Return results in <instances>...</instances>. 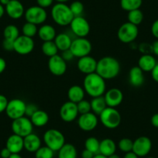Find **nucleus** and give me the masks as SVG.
<instances>
[{
    "label": "nucleus",
    "mask_w": 158,
    "mask_h": 158,
    "mask_svg": "<svg viewBox=\"0 0 158 158\" xmlns=\"http://www.w3.org/2000/svg\"><path fill=\"white\" fill-rule=\"evenodd\" d=\"M95 72L105 80L113 79L120 72V64L113 57H103L97 62Z\"/></svg>",
    "instance_id": "obj_1"
},
{
    "label": "nucleus",
    "mask_w": 158,
    "mask_h": 158,
    "mask_svg": "<svg viewBox=\"0 0 158 158\" xmlns=\"http://www.w3.org/2000/svg\"><path fill=\"white\" fill-rule=\"evenodd\" d=\"M83 89L92 98L102 96L106 92V80L96 72L87 74L83 81Z\"/></svg>",
    "instance_id": "obj_2"
},
{
    "label": "nucleus",
    "mask_w": 158,
    "mask_h": 158,
    "mask_svg": "<svg viewBox=\"0 0 158 158\" xmlns=\"http://www.w3.org/2000/svg\"><path fill=\"white\" fill-rule=\"evenodd\" d=\"M51 14L54 22L60 27L69 26L74 17L70 7L65 3L60 2L53 6Z\"/></svg>",
    "instance_id": "obj_3"
},
{
    "label": "nucleus",
    "mask_w": 158,
    "mask_h": 158,
    "mask_svg": "<svg viewBox=\"0 0 158 158\" xmlns=\"http://www.w3.org/2000/svg\"><path fill=\"white\" fill-rule=\"evenodd\" d=\"M99 120L106 128L113 130L120 125L122 117L115 108L106 107L99 115Z\"/></svg>",
    "instance_id": "obj_4"
},
{
    "label": "nucleus",
    "mask_w": 158,
    "mask_h": 158,
    "mask_svg": "<svg viewBox=\"0 0 158 158\" xmlns=\"http://www.w3.org/2000/svg\"><path fill=\"white\" fill-rule=\"evenodd\" d=\"M44 141L47 147L54 152L58 151L65 144V137L63 133L57 129H49L44 134Z\"/></svg>",
    "instance_id": "obj_5"
},
{
    "label": "nucleus",
    "mask_w": 158,
    "mask_h": 158,
    "mask_svg": "<svg viewBox=\"0 0 158 158\" xmlns=\"http://www.w3.org/2000/svg\"><path fill=\"white\" fill-rule=\"evenodd\" d=\"M139 34L138 27L130 23V22L124 23L120 26L117 32V36L119 41L123 44L133 43Z\"/></svg>",
    "instance_id": "obj_6"
},
{
    "label": "nucleus",
    "mask_w": 158,
    "mask_h": 158,
    "mask_svg": "<svg viewBox=\"0 0 158 158\" xmlns=\"http://www.w3.org/2000/svg\"><path fill=\"white\" fill-rule=\"evenodd\" d=\"M70 50L74 54V57L81 58L91 54L92 45L86 37H77L72 40Z\"/></svg>",
    "instance_id": "obj_7"
},
{
    "label": "nucleus",
    "mask_w": 158,
    "mask_h": 158,
    "mask_svg": "<svg viewBox=\"0 0 158 158\" xmlns=\"http://www.w3.org/2000/svg\"><path fill=\"white\" fill-rule=\"evenodd\" d=\"M11 129L14 134L24 138L33 133V125L30 118L27 116H23L21 118L13 120Z\"/></svg>",
    "instance_id": "obj_8"
},
{
    "label": "nucleus",
    "mask_w": 158,
    "mask_h": 158,
    "mask_svg": "<svg viewBox=\"0 0 158 158\" xmlns=\"http://www.w3.org/2000/svg\"><path fill=\"white\" fill-rule=\"evenodd\" d=\"M24 17L27 22L37 26L44 23L47 20L48 13L45 9L39 6H33L25 10Z\"/></svg>",
    "instance_id": "obj_9"
},
{
    "label": "nucleus",
    "mask_w": 158,
    "mask_h": 158,
    "mask_svg": "<svg viewBox=\"0 0 158 158\" xmlns=\"http://www.w3.org/2000/svg\"><path fill=\"white\" fill-rule=\"evenodd\" d=\"M26 106L27 103L21 98H13L9 101L7 107L6 109V113L7 116L12 120L25 116Z\"/></svg>",
    "instance_id": "obj_10"
},
{
    "label": "nucleus",
    "mask_w": 158,
    "mask_h": 158,
    "mask_svg": "<svg viewBox=\"0 0 158 158\" xmlns=\"http://www.w3.org/2000/svg\"><path fill=\"white\" fill-rule=\"evenodd\" d=\"M69 26L72 33L77 37H86L90 33V24L82 16L74 17Z\"/></svg>",
    "instance_id": "obj_11"
},
{
    "label": "nucleus",
    "mask_w": 158,
    "mask_h": 158,
    "mask_svg": "<svg viewBox=\"0 0 158 158\" xmlns=\"http://www.w3.org/2000/svg\"><path fill=\"white\" fill-rule=\"evenodd\" d=\"M34 46L33 38L20 35L14 41V51L19 55H27L33 51Z\"/></svg>",
    "instance_id": "obj_12"
},
{
    "label": "nucleus",
    "mask_w": 158,
    "mask_h": 158,
    "mask_svg": "<svg viewBox=\"0 0 158 158\" xmlns=\"http://www.w3.org/2000/svg\"><path fill=\"white\" fill-rule=\"evenodd\" d=\"M60 117L62 120L65 123H71L74 121L77 118L79 115L78 110H77V104L72 102L71 101L65 102L61 106H60Z\"/></svg>",
    "instance_id": "obj_13"
},
{
    "label": "nucleus",
    "mask_w": 158,
    "mask_h": 158,
    "mask_svg": "<svg viewBox=\"0 0 158 158\" xmlns=\"http://www.w3.org/2000/svg\"><path fill=\"white\" fill-rule=\"evenodd\" d=\"M152 149V141L149 137L141 136L133 141L132 151L138 156H146L149 154Z\"/></svg>",
    "instance_id": "obj_14"
},
{
    "label": "nucleus",
    "mask_w": 158,
    "mask_h": 158,
    "mask_svg": "<svg viewBox=\"0 0 158 158\" xmlns=\"http://www.w3.org/2000/svg\"><path fill=\"white\" fill-rule=\"evenodd\" d=\"M98 119L97 115L92 112L80 115L77 119L79 128L85 132H90L95 130L98 126Z\"/></svg>",
    "instance_id": "obj_15"
},
{
    "label": "nucleus",
    "mask_w": 158,
    "mask_h": 158,
    "mask_svg": "<svg viewBox=\"0 0 158 158\" xmlns=\"http://www.w3.org/2000/svg\"><path fill=\"white\" fill-rule=\"evenodd\" d=\"M48 65L50 72L53 75L62 76L67 71V62L58 54L50 57Z\"/></svg>",
    "instance_id": "obj_16"
},
{
    "label": "nucleus",
    "mask_w": 158,
    "mask_h": 158,
    "mask_svg": "<svg viewBox=\"0 0 158 158\" xmlns=\"http://www.w3.org/2000/svg\"><path fill=\"white\" fill-rule=\"evenodd\" d=\"M103 96L106 100L107 107L116 108L123 101V93L120 89L116 88H112L106 91Z\"/></svg>",
    "instance_id": "obj_17"
},
{
    "label": "nucleus",
    "mask_w": 158,
    "mask_h": 158,
    "mask_svg": "<svg viewBox=\"0 0 158 158\" xmlns=\"http://www.w3.org/2000/svg\"><path fill=\"white\" fill-rule=\"evenodd\" d=\"M97 62L98 60H95L93 57L90 55L81 57L79 58L77 63V69L85 75L95 73L96 71Z\"/></svg>",
    "instance_id": "obj_18"
},
{
    "label": "nucleus",
    "mask_w": 158,
    "mask_h": 158,
    "mask_svg": "<svg viewBox=\"0 0 158 158\" xmlns=\"http://www.w3.org/2000/svg\"><path fill=\"white\" fill-rule=\"evenodd\" d=\"M5 10L9 17L13 19H20L25 13L23 5L19 0H11L5 6Z\"/></svg>",
    "instance_id": "obj_19"
},
{
    "label": "nucleus",
    "mask_w": 158,
    "mask_h": 158,
    "mask_svg": "<svg viewBox=\"0 0 158 158\" xmlns=\"http://www.w3.org/2000/svg\"><path fill=\"white\" fill-rule=\"evenodd\" d=\"M6 147L9 149L12 153H19L24 149L23 137L13 133L7 139Z\"/></svg>",
    "instance_id": "obj_20"
},
{
    "label": "nucleus",
    "mask_w": 158,
    "mask_h": 158,
    "mask_svg": "<svg viewBox=\"0 0 158 158\" xmlns=\"http://www.w3.org/2000/svg\"><path fill=\"white\" fill-rule=\"evenodd\" d=\"M144 77L143 71L138 66H134L130 70L129 72V81L133 87L138 88L143 85Z\"/></svg>",
    "instance_id": "obj_21"
},
{
    "label": "nucleus",
    "mask_w": 158,
    "mask_h": 158,
    "mask_svg": "<svg viewBox=\"0 0 158 158\" xmlns=\"http://www.w3.org/2000/svg\"><path fill=\"white\" fill-rule=\"evenodd\" d=\"M24 149L30 153H35L40 147H41V139L38 135L30 133L23 138Z\"/></svg>",
    "instance_id": "obj_22"
},
{
    "label": "nucleus",
    "mask_w": 158,
    "mask_h": 158,
    "mask_svg": "<svg viewBox=\"0 0 158 158\" xmlns=\"http://www.w3.org/2000/svg\"><path fill=\"white\" fill-rule=\"evenodd\" d=\"M38 36L42 41H52L57 36L56 30L53 26L44 24L38 29Z\"/></svg>",
    "instance_id": "obj_23"
},
{
    "label": "nucleus",
    "mask_w": 158,
    "mask_h": 158,
    "mask_svg": "<svg viewBox=\"0 0 158 158\" xmlns=\"http://www.w3.org/2000/svg\"><path fill=\"white\" fill-rule=\"evenodd\" d=\"M156 64V59L152 54H143L138 60L137 66L143 72H151Z\"/></svg>",
    "instance_id": "obj_24"
},
{
    "label": "nucleus",
    "mask_w": 158,
    "mask_h": 158,
    "mask_svg": "<svg viewBox=\"0 0 158 158\" xmlns=\"http://www.w3.org/2000/svg\"><path fill=\"white\" fill-rule=\"evenodd\" d=\"M30 118L33 127H43L48 123L50 117L48 112H45L44 110L38 109Z\"/></svg>",
    "instance_id": "obj_25"
},
{
    "label": "nucleus",
    "mask_w": 158,
    "mask_h": 158,
    "mask_svg": "<svg viewBox=\"0 0 158 158\" xmlns=\"http://www.w3.org/2000/svg\"><path fill=\"white\" fill-rule=\"evenodd\" d=\"M54 41L58 51L63 52V51L70 49L71 43H72V40L67 33H60L57 34Z\"/></svg>",
    "instance_id": "obj_26"
},
{
    "label": "nucleus",
    "mask_w": 158,
    "mask_h": 158,
    "mask_svg": "<svg viewBox=\"0 0 158 158\" xmlns=\"http://www.w3.org/2000/svg\"><path fill=\"white\" fill-rule=\"evenodd\" d=\"M85 95V92L82 87L77 85H72L71 87H70L68 91V101H71L77 104L79 102L84 99Z\"/></svg>",
    "instance_id": "obj_27"
},
{
    "label": "nucleus",
    "mask_w": 158,
    "mask_h": 158,
    "mask_svg": "<svg viewBox=\"0 0 158 158\" xmlns=\"http://www.w3.org/2000/svg\"><path fill=\"white\" fill-rule=\"evenodd\" d=\"M116 151V144L115 141L109 138H106L100 141L99 153L106 156H109Z\"/></svg>",
    "instance_id": "obj_28"
},
{
    "label": "nucleus",
    "mask_w": 158,
    "mask_h": 158,
    "mask_svg": "<svg viewBox=\"0 0 158 158\" xmlns=\"http://www.w3.org/2000/svg\"><path fill=\"white\" fill-rule=\"evenodd\" d=\"M90 103L91 107H92V112L97 115H99L103 112V110L107 107L106 100H105V98L103 95L102 96L92 98Z\"/></svg>",
    "instance_id": "obj_29"
},
{
    "label": "nucleus",
    "mask_w": 158,
    "mask_h": 158,
    "mask_svg": "<svg viewBox=\"0 0 158 158\" xmlns=\"http://www.w3.org/2000/svg\"><path fill=\"white\" fill-rule=\"evenodd\" d=\"M77 149L71 143H65L58 150V158H77Z\"/></svg>",
    "instance_id": "obj_30"
},
{
    "label": "nucleus",
    "mask_w": 158,
    "mask_h": 158,
    "mask_svg": "<svg viewBox=\"0 0 158 158\" xmlns=\"http://www.w3.org/2000/svg\"><path fill=\"white\" fill-rule=\"evenodd\" d=\"M4 39L15 41L20 35H19V30L16 26L10 24L6 26L3 30Z\"/></svg>",
    "instance_id": "obj_31"
},
{
    "label": "nucleus",
    "mask_w": 158,
    "mask_h": 158,
    "mask_svg": "<svg viewBox=\"0 0 158 158\" xmlns=\"http://www.w3.org/2000/svg\"><path fill=\"white\" fill-rule=\"evenodd\" d=\"M41 51L43 52V54L45 56L49 57V58L53 57V56L57 55L59 51L54 40H52V41L44 42L41 46Z\"/></svg>",
    "instance_id": "obj_32"
},
{
    "label": "nucleus",
    "mask_w": 158,
    "mask_h": 158,
    "mask_svg": "<svg viewBox=\"0 0 158 158\" xmlns=\"http://www.w3.org/2000/svg\"><path fill=\"white\" fill-rule=\"evenodd\" d=\"M143 4V0H120V6L127 12L139 10Z\"/></svg>",
    "instance_id": "obj_33"
},
{
    "label": "nucleus",
    "mask_w": 158,
    "mask_h": 158,
    "mask_svg": "<svg viewBox=\"0 0 158 158\" xmlns=\"http://www.w3.org/2000/svg\"><path fill=\"white\" fill-rule=\"evenodd\" d=\"M143 18V12L139 9V10H135L128 12V15H127L128 22L133 24V25L137 26V27L139 24L142 23Z\"/></svg>",
    "instance_id": "obj_34"
},
{
    "label": "nucleus",
    "mask_w": 158,
    "mask_h": 158,
    "mask_svg": "<svg viewBox=\"0 0 158 158\" xmlns=\"http://www.w3.org/2000/svg\"><path fill=\"white\" fill-rule=\"evenodd\" d=\"M99 146L100 141L94 136L89 137L85 142V147L86 150L91 151L95 155L99 153Z\"/></svg>",
    "instance_id": "obj_35"
},
{
    "label": "nucleus",
    "mask_w": 158,
    "mask_h": 158,
    "mask_svg": "<svg viewBox=\"0 0 158 158\" xmlns=\"http://www.w3.org/2000/svg\"><path fill=\"white\" fill-rule=\"evenodd\" d=\"M23 35L28 37L33 38L38 33L37 26L33 23L27 22L22 27Z\"/></svg>",
    "instance_id": "obj_36"
},
{
    "label": "nucleus",
    "mask_w": 158,
    "mask_h": 158,
    "mask_svg": "<svg viewBox=\"0 0 158 158\" xmlns=\"http://www.w3.org/2000/svg\"><path fill=\"white\" fill-rule=\"evenodd\" d=\"M54 151L47 146L40 147L35 152V158H54Z\"/></svg>",
    "instance_id": "obj_37"
},
{
    "label": "nucleus",
    "mask_w": 158,
    "mask_h": 158,
    "mask_svg": "<svg viewBox=\"0 0 158 158\" xmlns=\"http://www.w3.org/2000/svg\"><path fill=\"white\" fill-rule=\"evenodd\" d=\"M133 141L129 138H123L118 141V149L123 153H129L133 150Z\"/></svg>",
    "instance_id": "obj_38"
},
{
    "label": "nucleus",
    "mask_w": 158,
    "mask_h": 158,
    "mask_svg": "<svg viewBox=\"0 0 158 158\" xmlns=\"http://www.w3.org/2000/svg\"><path fill=\"white\" fill-rule=\"evenodd\" d=\"M71 11L72 12L74 16H81L84 12L85 7L82 2H79V1H74L71 5L69 6Z\"/></svg>",
    "instance_id": "obj_39"
},
{
    "label": "nucleus",
    "mask_w": 158,
    "mask_h": 158,
    "mask_svg": "<svg viewBox=\"0 0 158 158\" xmlns=\"http://www.w3.org/2000/svg\"><path fill=\"white\" fill-rule=\"evenodd\" d=\"M77 110L80 115L82 114L89 113V112H92V107H91V103L90 102L87 101V100H81V102H79L77 103Z\"/></svg>",
    "instance_id": "obj_40"
},
{
    "label": "nucleus",
    "mask_w": 158,
    "mask_h": 158,
    "mask_svg": "<svg viewBox=\"0 0 158 158\" xmlns=\"http://www.w3.org/2000/svg\"><path fill=\"white\" fill-rule=\"evenodd\" d=\"M38 106L36 105L33 104V103H30V104H27L26 106V112L25 115L28 118H30L36 111L38 110Z\"/></svg>",
    "instance_id": "obj_41"
},
{
    "label": "nucleus",
    "mask_w": 158,
    "mask_h": 158,
    "mask_svg": "<svg viewBox=\"0 0 158 158\" xmlns=\"http://www.w3.org/2000/svg\"><path fill=\"white\" fill-rule=\"evenodd\" d=\"M138 49L143 54H153V52H152V44H149L147 43H143L139 44Z\"/></svg>",
    "instance_id": "obj_42"
},
{
    "label": "nucleus",
    "mask_w": 158,
    "mask_h": 158,
    "mask_svg": "<svg viewBox=\"0 0 158 158\" xmlns=\"http://www.w3.org/2000/svg\"><path fill=\"white\" fill-rule=\"evenodd\" d=\"M2 48L6 51H14V41L4 39L2 41Z\"/></svg>",
    "instance_id": "obj_43"
},
{
    "label": "nucleus",
    "mask_w": 158,
    "mask_h": 158,
    "mask_svg": "<svg viewBox=\"0 0 158 158\" xmlns=\"http://www.w3.org/2000/svg\"><path fill=\"white\" fill-rule=\"evenodd\" d=\"M8 102L9 101L6 97L5 95L0 94V113L5 112L6 109L7 107V105H8Z\"/></svg>",
    "instance_id": "obj_44"
},
{
    "label": "nucleus",
    "mask_w": 158,
    "mask_h": 158,
    "mask_svg": "<svg viewBox=\"0 0 158 158\" xmlns=\"http://www.w3.org/2000/svg\"><path fill=\"white\" fill-rule=\"evenodd\" d=\"M54 1V0H36V2H37V6L44 9H46L51 6Z\"/></svg>",
    "instance_id": "obj_45"
},
{
    "label": "nucleus",
    "mask_w": 158,
    "mask_h": 158,
    "mask_svg": "<svg viewBox=\"0 0 158 158\" xmlns=\"http://www.w3.org/2000/svg\"><path fill=\"white\" fill-rule=\"evenodd\" d=\"M60 56H61L62 58H63L66 62L70 61V60H71L74 57V54H72V52H71L70 49L63 51V52H62V54Z\"/></svg>",
    "instance_id": "obj_46"
},
{
    "label": "nucleus",
    "mask_w": 158,
    "mask_h": 158,
    "mask_svg": "<svg viewBox=\"0 0 158 158\" xmlns=\"http://www.w3.org/2000/svg\"><path fill=\"white\" fill-rule=\"evenodd\" d=\"M151 33L156 39H158V19L153 23L151 26Z\"/></svg>",
    "instance_id": "obj_47"
},
{
    "label": "nucleus",
    "mask_w": 158,
    "mask_h": 158,
    "mask_svg": "<svg viewBox=\"0 0 158 158\" xmlns=\"http://www.w3.org/2000/svg\"><path fill=\"white\" fill-rule=\"evenodd\" d=\"M150 73H151V77L153 81L158 83V64H156V66L154 67V68L152 70Z\"/></svg>",
    "instance_id": "obj_48"
},
{
    "label": "nucleus",
    "mask_w": 158,
    "mask_h": 158,
    "mask_svg": "<svg viewBox=\"0 0 158 158\" xmlns=\"http://www.w3.org/2000/svg\"><path fill=\"white\" fill-rule=\"evenodd\" d=\"M11 154L12 153L10 151L9 149L6 148V147L2 149V150L0 151V156L2 158H9Z\"/></svg>",
    "instance_id": "obj_49"
},
{
    "label": "nucleus",
    "mask_w": 158,
    "mask_h": 158,
    "mask_svg": "<svg viewBox=\"0 0 158 158\" xmlns=\"http://www.w3.org/2000/svg\"><path fill=\"white\" fill-rule=\"evenodd\" d=\"M150 123L153 127L158 128V113H155L152 115L150 118Z\"/></svg>",
    "instance_id": "obj_50"
},
{
    "label": "nucleus",
    "mask_w": 158,
    "mask_h": 158,
    "mask_svg": "<svg viewBox=\"0 0 158 158\" xmlns=\"http://www.w3.org/2000/svg\"><path fill=\"white\" fill-rule=\"evenodd\" d=\"M95 156L93 153H92L89 150L85 149L82 152H81V158H93V156Z\"/></svg>",
    "instance_id": "obj_51"
},
{
    "label": "nucleus",
    "mask_w": 158,
    "mask_h": 158,
    "mask_svg": "<svg viewBox=\"0 0 158 158\" xmlns=\"http://www.w3.org/2000/svg\"><path fill=\"white\" fill-rule=\"evenodd\" d=\"M6 68V61L5 60V59L0 57V74L3 73Z\"/></svg>",
    "instance_id": "obj_52"
},
{
    "label": "nucleus",
    "mask_w": 158,
    "mask_h": 158,
    "mask_svg": "<svg viewBox=\"0 0 158 158\" xmlns=\"http://www.w3.org/2000/svg\"><path fill=\"white\" fill-rule=\"evenodd\" d=\"M152 52L155 55L158 56V39H156L153 44H152Z\"/></svg>",
    "instance_id": "obj_53"
},
{
    "label": "nucleus",
    "mask_w": 158,
    "mask_h": 158,
    "mask_svg": "<svg viewBox=\"0 0 158 158\" xmlns=\"http://www.w3.org/2000/svg\"><path fill=\"white\" fill-rule=\"evenodd\" d=\"M123 158H139V156H138L137 155L135 154L133 151H131L126 153L125 156H123Z\"/></svg>",
    "instance_id": "obj_54"
},
{
    "label": "nucleus",
    "mask_w": 158,
    "mask_h": 158,
    "mask_svg": "<svg viewBox=\"0 0 158 158\" xmlns=\"http://www.w3.org/2000/svg\"><path fill=\"white\" fill-rule=\"evenodd\" d=\"M6 13V10H5V7L3 6H2L0 4V19L4 16Z\"/></svg>",
    "instance_id": "obj_55"
},
{
    "label": "nucleus",
    "mask_w": 158,
    "mask_h": 158,
    "mask_svg": "<svg viewBox=\"0 0 158 158\" xmlns=\"http://www.w3.org/2000/svg\"><path fill=\"white\" fill-rule=\"evenodd\" d=\"M11 0H0V4L3 6H6L8 5L9 2H10Z\"/></svg>",
    "instance_id": "obj_56"
},
{
    "label": "nucleus",
    "mask_w": 158,
    "mask_h": 158,
    "mask_svg": "<svg viewBox=\"0 0 158 158\" xmlns=\"http://www.w3.org/2000/svg\"><path fill=\"white\" fill-rule=\"evenodd\" d=\"M9 158H23L19 153H12Z\"/></svg>",
    "instance_id": "obj_57"
},
{
    "label": "nucleus",
    "mask_w": 158,
    "mask_h": 158,
    "mask_svg": "<svg viewBox=\"0 0 158 158\" xmlns=\"http://www.w3.org/2000/svg\"><path fill=\"white\" fill-rule=\"evenodd\" d=\"M93 158H108L107 156H104V155L101 154V153H98V154H95V156H93Z\"/></svg>",
    "instance_id": "obj_58"
},
{
    "label": "nucleus",
    "mask_w": 158,
    "mask_h": 158,
    "mask_svg": "<svg viewBox=\"0 0 158 158\" xmlns=\"http://www.w3.org/2000/svg\"><path fill=\"white\" fill-rule=\"evenodd\" d=\"M108 158H121L120 156H118V154H116V153H113V154L110 155L109 156H108Z\"/></svg>",
    "instance_id": "obj_59"
},
{
    "label": "nucleus",
    "mask_w": 158,
    "mask_h": 158,
    "mask_svg": "<svg viewBox=\"0 0 158 158\" xmlns=\"http://www.w3.org/2000/svg\"><path fill=\"white\" fill-rule=\"evenodd\" d=\"M57 2H60V3H65V2H68L69 0H55Z\"/></svg>",
    "instance_id": "obj_60"
},
{
    "label": "nucleus",
    "mask_w": 158,
    "mask_h": 158,
    "mask_svg": "<svg viewBox=\"0 0 158 158\" xmlns=\"http://www.w3.org/2000/svg\"><path fill=\"white\" fill-rule=\"evenodd\" d=\"M147 158H155V157H153V156H148V157Z\"/></svg>",
    "instance_id": "obj_61"
}]
</instances>
